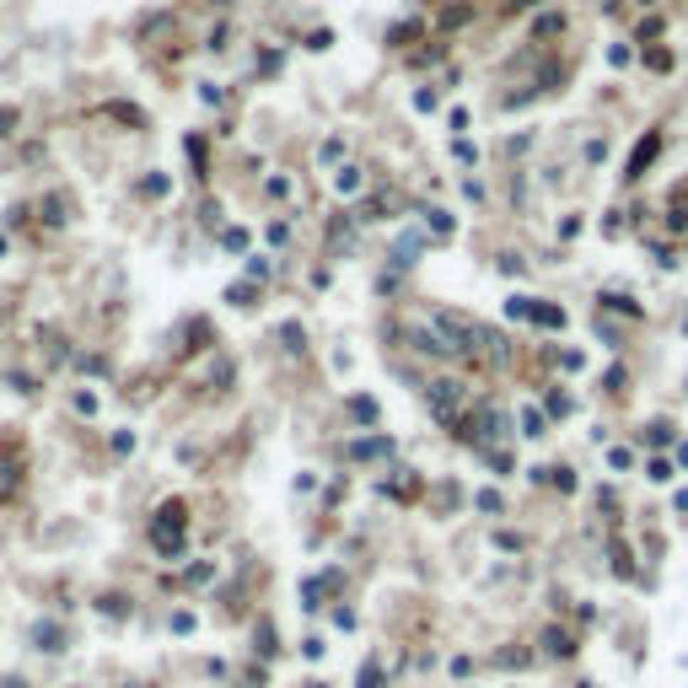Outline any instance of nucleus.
<instances>
[{
  "label": "nucleus",
  "mask_w": 688,
  "mask_h": 688,
  "mask_svg": "<svg viewBox=\"0 0 688 688\" xmlns=\"http://www.w3.org/2000/svg\"><path fill=\"white\" fill-rule=\"evenodd\" d=\"M656 145H662V140H656V134H651V140H645V145H640V151H635V162H629V178H635V172H640V167H645V162H651V157H656Z\"/></svg>",
  "instance_id": "1"
}]
</instances>
